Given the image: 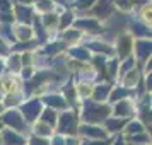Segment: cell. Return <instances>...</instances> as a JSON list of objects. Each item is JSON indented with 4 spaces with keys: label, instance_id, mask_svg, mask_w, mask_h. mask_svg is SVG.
Wrapping results in <instances>:
<instances>
[{
    "label": "cell",
    "instance_id": "obj_2",
    "mask_svg": "<svg viewBox=\"0 0 152 145\" xmlns=\"http://www.w3.org/2000/svg\"><path fill=\"white\" fill-rule=\"evenodd\" d=\"M33 145H46V144H45V142H38V140H34V142H33Z\"/></svg>",
    "mask_w": 152,
    "mask_h": 145
},
{
    "label": "cell",
    "instance_id": "obj_1",
    "mask_svg": "<svg viewBox=\"0 0 152 145\" xmlns=\"http://www.w3.org/2000/svg\"><path fill=\"white\" fill-rule=\"evenodd\" d=\"M7 121H9V123H14L15 126H21V123L17 121V114H9V116H7Z\"/></svg>",
    "mask_w": 152,
    "mask_h": 145
}]
</instances>
